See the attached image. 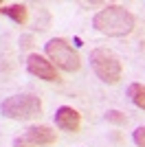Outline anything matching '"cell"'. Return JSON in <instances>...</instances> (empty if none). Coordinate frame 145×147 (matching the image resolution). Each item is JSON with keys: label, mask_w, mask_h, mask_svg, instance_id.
<instances>
[{"label": "cell", "mask_w": 145, "mask_h": 147, "mask_svg": "<svg viewBox=\"0 0 145 147\" xmlns=\"http://www.w3.org/2000/svg\"><path fill=\"white\" fill-rule=\"evenodd\" d=\"M57 143V134L48 125H31L24 134L13 138V147H51Z\"/></svg>", "instance_id": "5b68a950"}, {"label": "cell", "mask_w": 145, "mask_h": 147, "mask_svg": "<svg viewBox=\"0 0 145 147\" xmlns=\"http://www.w3.org/2000/svg\"><path fill=\"white\" fill-rule=\"evenodd\" d=\"M26 70L31 75H35L37 79H44V81H60V75L55 70V66L46 57L37 55V53H31L26 57Z\"/></svg>", "instance_id": "8992f818"}, {"label": "cell", "mask_w": 145, "mask_h": 147, "mask_svg": "<svg viewBox=\"0 0 145 147\" xmlns=\"http://www.w3.org/2000/svg\"><path fill=\"white\" fill-rule=\"evenodd\" d=\"M136 20L125 7L121 5H108L106 9L97 13L92 18V26H95L99 33L108 37H125L134 31Z\"/></svg>", "instance_id": "6da1fadb"}, {"label": "cell", "mask_w": 145, "mask_h": 147, "mask_svg": "<svg viewBox=\"0 0 145 147\" xmlns=\"http://www.w3.org/2000/svg\"><path fill=\"white\" fill-rule=\"evenodd\" d=\"M132 138H134V143L139 147H145V125L143 127H136V132L132 134Z\"/></svg>", "instance_id": "8fae6325"}, {"label": "cell", "mask_w": 145, "mask_h": 147, "mask_svg": "<svg viewBox=\"0 0 145 147\" xmlns=\"http://www.w3.org/2000/svg\"><path fill=\"white\" fill-rule=\"evenodd\" d=\"M127 97L132 99V103L141 110H145V86L143 84H132L127 88Z\"/></svg>", "instance_id": "9c48e42d"}, {"label": "cell", "mask_w": 145, "mask_h": 147, "mask_svg": "<svg viewBox=\"0 0 145 147\" xmlns=\"http://www.w3.org/2000/svg\"><path fill=\"white\" fill-rule=\"evenodd\" d=\"M44 51H46V59L53 64V66L62 68L64 73H77L81 68V57L70 44L64 40V37H53L44 44Z\"/></svg>", "instance_id": "3957f363"}, {"label": "cell", "mask_w": 145, "mask_h": 147, "mask_svg": "<svg viewBox=\"0 0 145 147\" xmlns=\"http://www.w3.org/2000/svg\"><path fill=\"white\" fill-rule=\"evenodd\" d=\"M0 16H9L16 24H24L29 18V9H26V5L16 2V5H9V7H0Z\"/></svg>", "instance_id": "ba28073f"}, {"label": "cell", "mask_w": 145, "mask_h": 147, "mask_svg": "<svg viewBox=\"0 0 145 147\" xmlns=\"http://www.w3.org/2000/svg\"><path fill=\"white\" fill-rule=\"evenodd\" d=\"M106 121L115 123V125H127V117L121 110H108L106 112Z\"/></svg>", "instance_id": "30bf717a"}, {"label": "cell", "mask_w": 145, "mask_h": 147, "mask_svg": "<svg viewBox=\"0 0 145 147\" xmlns=\"http://www.w3.org/2000/svg\"><path fill=\"white\" fill-rule=\"evenodd\" d=\"M55 123H57L60 129L75 134V132H79V125H81V114L70 105H62L60 110L55 112Z\"/></svg>", "instance_id": "52a82bcc"}, {"label": "cell", "mask_w": 145, "mask_h": 147, "mask_svg": "<svg viewBox=\"0 0 145 147\" xmlns=\"http://www.w3.org/2000/svg\"><path fill=\"white\" fill-rule=\"evenodd\" d=\"M90 66L103 84H117L123 75V64H121L119 55L112 53L110 49H103V46L90 53Z\"/></svg>", "instance_id": "277c9868"}, {"label": "cell", "mask_w": 145, "mask_h": 147, "mask_svg": "<svg viewBox=\"0 0 145 147\" xmlns=\"http://www.w3.org/2000/svg\"><path fill=\"white\" fill-rule=\"evenodd\" d=\"M0 112L11 121H31L42 114V99L37 94H13L0 103Z\"/></svg>", "instance_id": "7a4b0ae2"}]
</instances>
